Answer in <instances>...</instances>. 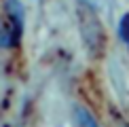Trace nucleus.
Returning <instances> with one entry per match:
<instances>
[{"label": "nucleus", "mask_w": 129, "mask_h": 127, "mask_svg": "<svg viewBox=\"0 0 129 127\" xmlns=\"http://www.w3.org/2000/svg\"><path fill=\"white\" fill-rule=\"evenodd\" d=\"M78 19H80V28H83V38H85V45L89 47L91 53H100L104 49V42H106V36H104V30H102V23L100 19L95 17L93 9L89 4H80L78 7Z\"/></svg>", "instance_id": "nucleus-2"}, {"label": "nucleus", "mask_w": 129, "mask_h": 127, "mask_svg": "<svg viewBox=\"0 0 129 127\" xmlns=\"http://www.w3.org/2000/svg\"><path fill=\"white\" fill-rule=\"evenodd\" d=\"M23 32V7L19 0L4 2V21H2V45L11 49L17 47Z\"/></svg>", "instance_id": "nucleus-1"}, {"label": "nucleus", "mask_w": 129, "mask_h": 127, "mask_svg": "<svg viewBox=\"0 0 129 127\" xmlns=\"http://www.w3.org/2000/svg\"><path fill=\"white\" fill-rule=\"evenodd\" d=\"M78 121H80L83 127H98V123L93 121V116L89 112H85V110H78Z\"/></svg>", "instance_id": "nucleus-4"}, {"label": "nucleus", "mask_w": 129, "mask_h": 127, "mask_svg": "<svg viewBox=\"0 0 129 127\" xmlns=\"http://www.w3.org/2000/svg\"><path fill=\"white\" fill-rule=\"evenodd\" d=\"M119 36L129 45V13H125L119 21Z\"/></svg>", "instance_id": "nucleus-3"}]
</instances>
